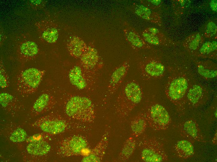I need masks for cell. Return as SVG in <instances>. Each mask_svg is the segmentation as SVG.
<instances>
[{
	"label": "cell",
	"mask_w": 217,
	"mask_h": 162,
	"mask_svg": "<svg viewBox=\"0 0 217 162\" xmlns=\"http://www.w3.org/2000/svg\"><path fill=\"white\" fill-rule=\"evenodd\" d=\"M141 86L136 80L127 81L122 86L117 101L116 109L119 116L124 119L141 102L143 97Z\"/></svg>",
	"instance_id": "cell-1"
},
{
	"label": "cell",
	"mask_w": 217,
	"mask_h": 162,
	"mask_svg": "<svg viewBox=\"0 0 217 162\" xmlns=\"http://www.w3.org/2000/svg\"><path fill=\"white\" fill-rule=\"evenodd\" d=\"M141 159L144 162H164L167 160L162 143L152 137L144 136L137 141Z\"/></svg>",
	"instance_id": "cell-2"
},
{
	"label": "cell",
	"mask_w": 217,
	"mask_h": 162,
	"mask_svg": "<svg viewBox=\"0 0 217 162\" xmlns=\"http://www.w3.org/2000/svg\"><path fill=\"white\" fill-rule=\"evenodd\" d=\"M45 73L44 71L33 68L22 71L17 78L18 92L23 96L34 93L41 82Z\"/></svg>",
	"instance_id": "cell-3"
},
{
	"label": "cell",
	"mask_w": 217,
	"mask_h": 162,
	"mask_svg": "<svg viewBox=\"0 0 217 162\" xmlns=\"http://www.w3.org/2000/svg\"><path fill=\"white\" fill-rule=\"evenodd\" d=\"M66 115L70 117L82 119H90L94 115V107L88 98L74 96L67 101L65 107Z\"/></svg>",
	"instance_id": "cell-4"
},
{
	"label": "cell",
	"mask_w": 217,
	"mask_h": 162,
	"mask_svg": "<svg viewBox=\"0 0 217 162\" xmlns=\"http://www.w3.org/2000/svg\"><path fill=\"white\" fill-rule=\"evenodd\" d=\"M188 89V83L185 77L177 76L168 80L165 87V93L167 98L176 106L183 105Z\"/></svg>",
	"instance_id": "cell-5"
},
{
	"label": "cell",
	"mask_w": 217,
	"mask_h": 162,
	"mask_svg": "<svg viewBox=\"0 0 217 162\" xmlns=\"http://www.w3.org/2000/svg\"><path fill=\"white\" fill-rule=\"evenodd\" d=\"M144 113L147 123L154 130H166L171 123V118L168 112L159 104H151Z\"/></svg>",
	"instance_id": "cell-6"
},
{
	"label": "cell",
	"mask_w": 217,
	"mask_h": 162,
	"mask_svg": "<svg viewBox=\"0 0 217 162\" xmlns=\"http://www.w3.org/2000/svg\"><path fill=\"white\" fill-rule=\"evenodd\" d=\"M68 77L71 84L81 90L91 88L94 86L96 79V72L77 65L70 69Z\"/></svg>",
	"instance_id": "cell-7"
},
{
	"label": "cell",
	"mask_w": 217,
	"mask_h": 162,
	"mask_svg": "<svg viewBox=\"0 0 217 162\" xmlns=\"http://www.w3.org/2000/svg\"><path fill=\"white\" fill-rule=\"evenodd\" d=\"M138 66L140 76L144 80L161 78L165 71V66L162 62L154 57L143 58L139 62Z\"/></svg>",
	"instance_id": "cell-8"
},
{
	"label": "cell",
	"mask_w": 217,
	"mask_h": 162,
	"mask_svg": "<svg viewBox=\"0 0 217 162\" xmlns=\"http://www.w3.org/2000/svg\"><path fill=\"white\" fill-rule=\"evenodd\" d=\"M32 125L45 132L53 134L62 133L67 127L64 120L50 114L40 117Z\"/></svg>",
	"instance_id": "cell-9"
},
{
	"label": "cell",
	"mask_w": 217,
	"mask_h": 162,
	"mask_svg": "<svg viewBox=\"0 0 217 162\" xmlns=\"http://www.w3.org/2000/svg\"><path fill=\"white\" fill-rule=\"evenodd\" d=\"M130 68V62L126 60L116 67L110 77L108 89L110 93H115L119 88L127 75Z\"/></svg>",
	"instance_id": "cell-10"
},
{
	"label": "cell",
	"mask_w": 217,
	"mask_h": 162,
	"mask_svg": "<svg viewBox=\"0 0 217 162\" xmlns=\"http://www.w3.org/2000/svg\"><path fill=\"white\" fill-rule=\"evenodd\" d=\"M141 36L150 45H165L171 41L160 30L154 27H149L145 28L141 32Z\"/></svg>",
	"instance_id": "cell-11"
},
{
	"label": "cell",
	"mask_w": 217,
	"mask_h": 162,
	"mask_svg": "<svg viewBox=\"0 0 217 162\" xmlns=\"http://www.w3.org/2000/svg\"><path fill=\"white\" fill-rule=\"evenodd\" d=\"M125 38L131 47L134 50L150 49V45L147 44L134 28L128 27L123 30Z\"/></svg>",
	"instance_id": "cell-12"
},
{
	"label": "cell",
	"mask_w": 217,
	"mask_h": 162,
	"mask_svg": "<svg viewBox=\"0 0 217 162\" xmlns=\"http://www.w3.org/2000/svg\"><path fill=\"white\" fill-rule=\"evenodd\" d=\"M55 104L53 96L48 93H44L38 97L34 103L31 114L35 116L42 114L51 109Z\"/></svg>",
	"instance_id": "cell-13"
},
{
	"label": "cell",
	"mask_w": 217,
	"mask_h": 162,
	"mask_svg": "<svg viewBox=\"0 0 217 162\" xmlns=\"http://www.w3.org/2000/svg\"><path fill=\"white\" fill-rule=\"evenodd\" d=\"M133 7V12L140 18L159 26H162V17L157 12L141 3L134 4Z\"/></svg>",
	"instance_id": "cell-14"
},
{
	"label": "cell",
	"mask_w": 217,
	"mask_h": 162,
	"mask_svg": "<svg viewBox=\"0 0 217 162\" xmlns=\"http://www.w3.org/2000/svg\"><path fill=\"white\" fill-rule=\"evenodd\" d=\"M81 57L82 67L89 71L96 72L102 64L98 52L94 48L86 49Z\"/></svg>",
	"instance_id": "cell-15"
},
{
	"label": "cell",
	"mask_w": 217,
	"mask_h": 162,
	"mask_svg": "<svg viewBox=\"0 0 217 162\" xmlns=\"http://www.w3.org/2000/svg\"><path fill=\"white\" fill-rule=\"evenodd\" d=\"M147 123L144 112H140L130 120L129 126L133 137L142 135L146 131Z\"/></svg>",
	"instance_id": "cell-16"
},
{
	"label": "cell",
	"mask_w": 217,
	"mask_h": 162,
	"mask_svg": "<svg viewBox=\"0 0 217 162\" xmlns=\"http://www.w3.org/2000/svg\"><path fill=\"white\" fill-rule=\"evenodd\" d=\"M51 146L47 142L43 141L30 143L26 147V152L34 158H44L50 151Z\"/></svg>",
	"instance_id": "cell-17"
},
{
	"label": "cell",
	"mask_w": 217,
	"mask_h": 162,
	"mask_svg": "<svg viewBox=\"0 0 217 162\" xmlns=\"http://www.w3.org/2000/svg\"><path fill=\"white\" fill-rule=\"evenodd\" d=\"M181 130L183 134L189 138L196 141L202 140L200 129L195 122L187 120L181 125Z\"/></svg>",
	"instance_id": "cell-18"
},
{
	"label": "cell",
	"mask_w": 217,
	"mask_h": 162,
	"mask_svg": "<svg viewBox=\"0 0 217 162\" xmlns=\"http://www.w3.org/2000/svg\"><path fill=\"white\" fill-rule=\"evenodd\" d=\"M205 41V37L201 32L193 33L186 37L183 45L188 50L192 52L198 50Z\"/></svg>",
	"instance_id": "cell-19"
},
{
	"label": "cell",
	"mask_w": 217,
	"mask_h": 162,
	"mask_svg": "<svg viewBox=\"0 0 217 162\" xmlns=\"http://www.w3.org/2000/svg\"><path fill=\"white\" fill-rule=\"evenodd\" d=\"M85 141L81 138L74 137L64 143L61 146V150L65 154L77 153L85 148Z\"/></svg>",
	"instance_id": "cell-20"
},
{
	"label": "cell",
	"mask_w": 217,
	"mask_h": 162,
	"mask_svg": "<svg viewBox=\"0 0 217 162\" xmlns=\"http://www.w3.org/2000/svg\"><path fill=\"white\" fill-rule=\"evenodd\" d=\"M174 150L177 155L180 158L186 159L193 156L194 148L191 143L186 140H181L176 144Z\"/></svg>",
	"instance_id": "cell-21"
},
{
	"label": "cell",
	"mask_w": 217,
	"mask_h": 162,
	"mask_svg": "<svg viewBox=\"0 0 217 162\" xmlns=\"http://www.w3.org/2000/svg\"><path fill=\"white\" fill-rule=\"evenodd\" d=\"M0 103L2 107L9 112L16 111L20 106V103L17 98L5 92L0 94Z\"/></svg>",
	"instance_id": "cell-22"
},
{
	"label": "cell",
	"mask_w": 217,
	"mask_h": 162,
	"mask_svg": "<svg viewBox=\"0 0 217 162\" xmlns=\"http://www.w3.org/2000/svg\"><path fill=\"white\" fill-rule=\"evenodd\" d=\"M137 145V141L133 137H130L125 141L119 155L120 160L128 161L134 152Z\"/></svg>",
	"instance_id": "cell-23"
},
{
	"label": "cell",
	"mask_w": 217,
	"mask_h": 162,
	"mask_svg": "<svg viewBox=\"0 0 217 162\" xmlns=\"http://www.w3.org/2000/svg\"><path fill=\"white\" fill-rule=\"evenodd\" d=\"M21 55L27 59H31L35 56L38 51L37 45L31 41H27L22 43L19 48Z\"/></svg>",
	"instance_id": "cell-24"
},
{
	"label": "cell",
	"mask_w": 217,
	"mask_h": 162,
	"mask_svg": "<svg viewBox=\"0 0 217 162\" xmlns=\"http://www.w3.org/2000/svg\"><path fill=\"white\" fill-rule=\"evenodd\" d=\"M203 91L200 86L198 85L193 86L187 91L186 95L188 100L193 104L197 103L203 96Z\"/></svg>",
	"instance_id": "cell-25"
},
{
	"label": "cell",
	"mask_w": 217,
	"mask_h": 162,
	"mask_svg": "<svg viewBox=\"0 0 217 162\" xmlns=\"http://www.w3.org/2000/svg\"><path fill=\"white\" fill-rule=\"evenodd\" d=\"M41 36L44 40L49 43H53L56 40L58 37L57 30L48 26L41 28Z\"/></svg>",
	"instance_id": "cell-26"
},
{
	"label": "cell",
	"mask_w": 217,
	"mask_h": 162,
	"mask_svg": "<svg viewBox=\"0 0 217 162\" xmlns=\"http://www.w3.org/2000/svg\"><path fill=\"white\" fill-rule=\"evenodd\" d=\"M205 37L211 40L216 36L217 25L213 21H207L203 26L201 32Z\"/></svg>",
	"instance_id": "cell-27"
},
{
	"label": "cell",
	"mask_w": 217,
	"mask_h": 162,
	"mask_svg": "<svg viewBox=\"0 0 217 162\" xmlns=\"http://www.w3.org/2000/svg\"><path fill=\"white\" fill-rule=\"evenodd\" d=\"M217 48V42L216 40L205 41L198 50L200 53L203 55H207L215 51Z\"/></svg>",
	"instance_id": "cell-28"
},
{
	"label": "cell",
	"mask_w": 217,
	"mask_h": 162,
	"mask_svg": "<svg viewBox=\"0 0 217 162\" xmlns=\"http://www.w3.org/2000/svg\"><path fill=\"white\" fill-rule=\"evenodd\" d=\"M27 137L26 132L23 129L17 128L11 133L9 139L14 142H19L24 141Z\"/></svg>",
	"instance_id": "cell-29"
},
{
	"label": "cell",
	"mask_w": 217,
	"mask_h": 162,
	"mask_svg": "<svg viewBox=\"0 0 217 162\" xmlns=\"http://www.w3.org/2000/svg\"><path fill=\"white\" fill-rule=\"evenodd\" d=\"M140 2L142 4L153 10L159 8L162 1L160 0H141Z\"/></svg>",
	"instance_id": "cell-30"
},
{
	"label": "cell",
	"mask_w": 217,
	"mask_h": 162,
	"mask_svg": "<svg viewBox=\"0 0 217 162\" xmlns=\"http://www.w3.org/2000/svg\"><path fill=\"white\" fill-rule=\"evenodd\" d=\"M9 80L8 76L2 67H1L0 74V87L2 88L7 87L9 85Z\"/></svg>",
	"instance_id": "cell-31"
},
{
	"label": "cell",
	"mask_w": 217,
	"mask_h": 162,
	"mask_svg": "<svg viewBox=\"0 0 217 162\" xmlns=\"http://www.w3.org/2000/svg\"><path fill=\"white\" fill-rule=\"evenodd\" d=\"M81 152L84 155H87L89 154L90 151L88 149H85V148H84L82 149Z\"/></svg>",
	"instance_id": "cell-32"
}]
</instances>
